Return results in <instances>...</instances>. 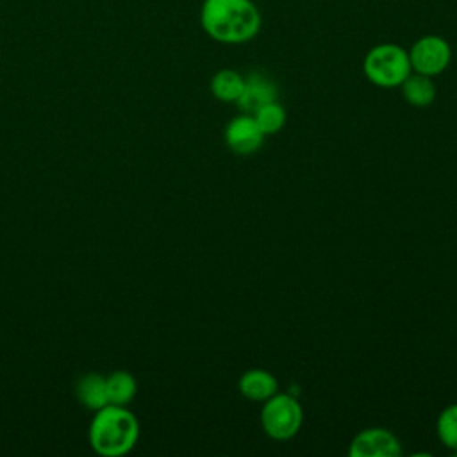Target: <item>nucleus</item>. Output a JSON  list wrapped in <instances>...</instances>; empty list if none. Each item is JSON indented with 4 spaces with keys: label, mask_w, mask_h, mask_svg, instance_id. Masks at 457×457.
<instances>
[{
    "label": "nucleus",
    "mask_w": 457,
    "mask_h": 457,
    "mask_svg": "<svg viewBox=\"0 0 457 457\" xmlns=\"http://www.w3.org/2000/svg\"><path fill=\"white\" fill-rule=\"evenodd\" d=\"M237 389L246 400L262 403L278 391V380L264 368H250L239 377Z\"/></svg>",
    "instance_id": "nucleus-9"
},
{
    "label": "nucleus",
    "mask_w": 457,
    "mask_h": 457,
    "mask_svg": "<svg viewBox=\"0 0 457 457\" xmlns=\"http://www.w3.org/2000/svg\"><path fill=\"white\" fill-rule=\"evenodd\" d=\"M200 25L218 43L241 45L257 36L261 14L253 0H204Z\"/></svg>",
    "instance_id": "nucleus-1"
},
{
    "label": "nucleus",
    "mask_w": 457,
    "mask_h": 457,
    "mask_svg": "<svg viewBox=\"0 0 457 457\" xmlns=\"http://www.w3.org/2000/svg\"><path fill=\"white\" fill-rule=\"evenodd\" d=\"M303 421L300 402L289 393L277 391L262 402L261 427L266 436L277 441L291 439L298 434Z\"/></svg>",
    "instance_id": "nucleus-4"
},
{
    "label": "nucleus",
    "mask_w": 457,
    "mask_h": 457,
    "mask_svg": "<svg viewBox=\"0 0 457 457\" xmlns=\"http://www.w3.org/2000/svg\"><path fill=\"white\" fill-rule=\"evenodd\" d=\"M223 137L234 154L250 155L261 148L266 136L261 132L253 116L243 112L227 123Z\"/></svg>",
    "instance_id": "nucleus-7"
},
{
    "label": "nucleus",
    "mask_w": 457,
    "mask_h": 457,
    "mask_svg": "<svg viewBox=\"0 0 457 457\" xmlns=\"http://www.w3.org/2000/svg\"><path fill=\"white\" fill-rule=\"evenodd\" d=\"M252 116L264 136H273L286 125V109L278 104V100L264 104Z\"/></svg>",
    "instance_id": "nucleus-14"
},
{
    "label": "nucleus",
    "mask_w": 457,
    "mask_h": 457,
    "mask_svg": "<svg viewBox=\"0 0 457 457\" xmlns=\"http://www.w3.org/2000/svg\"><path fill=\"white\" fill-rule=\"evenodd\" d=\"M407 54L412 71L427 77L441 75L452 61L450 43L436 34H427L416 39Z\"/></svg>",
    "instance_id": "nucleus-5"
},
{
    "label": "nucleus",
    "mask_w": 457,
    "mask_h": 457,
    "mask_svg": "<svg viewBox=\"0 0 457 457\" xmlns=\"http://www.w3.org/2000/svg\"><path fill=\"white\" fill-rule=\"evenodd\" d=\"M277 95H278L277 86L262 73L253 71L248 77H245V87L236 104L243 112L253 114L264 104L277 100Z\"/></svg>",
    "instance_id": "nucleus-8"
},
{
    "label": "nucleus",
    "mask_w": 457,
    "mask_h": 457,
    "mask_svg": "<svg viewBox=\"0 0 457 457\" xmlns=\"http://www.w3.org/2000/svg\"><path fill=\"white\" fill-rule=\"evenodd\" d=\"M403 100L412 107H428L437 95L432 77L411 71L409 77L400 84Z\"/></svg>",
    "instance_id": "nucleus-11"
},
{
    "label": "nucleus",
    "mask_w": 457,
    "mask_h": 457,
    "mask_svg": "<svg viewBox=\"0 0 457 457\" xmlns=\"http://www.w3.org/2000/svg\"><path fill=\"white\" fill-rule=\"evenodd\" d=\"M400 439L384 427H370L353 436L348 446L350 457H398Z\"/></svg>",
    "instance_id": "nucleus-6"
},
{
    "label": "nucleus",
    "mask_w": 457,
    "mask_h": 457,
    "mask_svg": "<svg viewBox=\"0 0 457 457\" xmlns=\"http://www.w3.org/2000/svg\"><path fill=\"white\" fill-rule=\"evenodd\" d=\"M87 437L95 453L102 457H121L136 446L139 423L127 405L107 403L95 411Z\"/></svg>",
    "instance_id": "nucleus-2"
},
{
    "label": "nucleus",
    "mask_w": 457,
    "mask_h": 457,
    "mask_svg": "<svg viewBox=\"0 0 457 457\" xmlns=\"http://www.w3.org/2000/svg\"><path fill=\"white\" fill-rule=\"evenodd\" d=\"M75 393L79 402L89 411H98L109 403L105 375H98V373L82 375L75 386Z\"/></svg>",
    "instance_id": "nucleus-10"
},
{
    "label": "nucleus",
    "mask_w": 457,
    "mask_h": 457,
    "mask_svg": "<svg viewBox=\"0 0 457 457\" xmlns=\"http://www.w3.org/2000/svg\"><path fill=\"white\" fill-rule=\"evenodd\" d=\"M105 382L109 403L112 405H129L137 393V382L134 375L125 370H116L105 375Z\"/></svg>",
    "instance_id": "nucleus-13"
},
{
    "label": "nucleus",
    "mask_w": 457,
    "mask_h": 457,
    "mask_svg": "<svg viewBox=\"0 0 457 457\" xmlns=\"http://www.w3.org/2000/svg\"><path fill=\"white\" fill-rule=\"evenodd\" d=\"M436 434L443 446L457 452V403L446 405L436 420Z\"/></svg>",
    "instance_id": "nucleus-15"
},
{
    "label": "nucleus",
    "mask_w": 457,
    "mask_h": 457,
    "mask_svg": "<svg viewBox=\"0 0 457 457\" xmlns=\"http://www.w3.org/2000/svg\"><path fill=\"white\" fill-rule=\"evenodd\" d=\"M243 87L245 77L232 68H221L211 79L212 96L225 104H236L243 93Z\"/></svg>",
    "instance_id": "nucleus-12"
},
{
    "label": "nucleus",
    "mask_w": 457,
    "mask_h": 457,
    "mask_svg": "<svg viewBox=\"0 0 457 457\" xmlns=\"http://www.w3.org/2000/svg\"><path fill=\"white\" fill-rule=\"evenodd\" d=\"M362 71L373 86L391 89L400 87L412 68L409 54L403 46L396 43H378L364 55Z\"/></svg>",
    "instance_id": "nucleus-3"
}]
</instances>
